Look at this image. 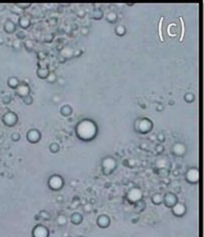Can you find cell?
Wrapping results in <instances>:
<instances>
[{
  "label": "cell",
  "instance_id": "obj_1",
  "mask_svg": "<svg viewBox=\"0 0 204 237\" xmlns=\"http://www.w3.org/2000/svg\"><path fill=\"white\" fill-rule=\"evenodd\" d=\"M142 191L138 188H132L127 193L128 201L132 204H135L137 202H140L142 200Z\"/></svg>",
  "mask_w": 204,
  "mask_h": 237
},
{
  "label": "cell",
  "instance_id": "obj_6",
  "mask_svg": "<svg viewBox=\"0 0 204 237\" xmlns=\"http://www.w3.org/2000/svg\"><path fill=\"white\" fill-rule=\"evenodd\" d=\"M171 209L172 214L175 216L179 218L182 217L186 212V207L185 204L181 203V202H177Z\"/></svg>",
  "mask_w": 204,
  "mask_h": 237
},
{
  "label": "cell",
  "instance_id": "obj_4",
  "mask_svg": "<svg viewBox=\"0 0 204 237\" xmlns=\"http://www.w3.org/2000/svg\"><path fill=\"white\" fill-rule=\"evenodd\" d=\"M178 202V198L173 193H166L163 196V203L167 208H172Z\"/></svg>",
  "mask_w": 204,
  "mask_h": 237
},
{
  "label": "cell",
  "instance_id": "obj_9",
  "mask_svg": "<svg viewBox=\"0 0 204 237\" xmlns=\"http://www.w3.org/2000/svg\"><path fill=\"white\" fill-rule=\"evenodd\" d=\"M163 196L159 193H156L151 196V202L154 205H158L163 203Z\"/></svg>",
  "mask_w": 204,
  "mask_h": 237
},
{
  "label": "cell",
  "instance_id": "obj_2",
  "mask_svg": "<svg viewBox=\"0 0 204 237\" xmlns=\"http://www.w3.org/2000/svg\"><path fill=\"white\" fill-rule=\"evenodd\" d=\"M64 180L60 176L58 175H54L49 181V185L51 189L54 191H58L63 188L64 186Z\"/></svg>",
  "mask_w": 204,
  "mask_h": 237
},
{
  "label": "cell",
  "instance_id": "obj_7",
  "mask_svg": "<svg viewBox=\"0 0 204 237\" xmlns=\"http://www.w3.org/2000/svg\"><path fill=\"white\" fill-rule=\"evenodd\" d=\"M111 223V219L108 215H101L97 219V225L101 229L108 228Z\"/></svg>",
  "mask_w": 204,
  "mask_h": 237
},
{
  "label": "cell",
  "instance_id": "obj_8",
  "mask_svg": "<svg viewBox=\"0 0 204 237\" xmlns=\"http://www.w3.org/2000/svg\"><path fill=\"white\" fill-rule=\"evenodd\" d=\"M70 221L74 225H79L83 221V216H82L81 214H80L78 212L73 213L71 216H70Z\"/></svg>",
  "mask_w": 204,
  "mask_h": 237
},
{
  "label": "cell",
  "instance_id": "obj_3",
  "mask_svg": "<svg viewBox=\"0 0 204 237\" xmlns=\"http://www.w3.org/2000/svg\"><path fill=\"white\" fill-rule=\"evenodd\" d=\"M116 167V164L114 160L112 158H105L102 162V167H103V172L106 175L111 174L114 171V168Z\"/></svg>",
  "mask_w": 204,
  "mask_h": 237
},
{
  "label": "cell",
  "instance_id": "obj_5",
  "mask_svg": "<svg viewBox=\"0 0 204 237\" xmlns=\"http://www.w3.org/2000/svg\"><path fill=\"white\" fill-rule=\"evenodd\" d=\"M186 179L190 184H197L199 181V171L197 168H191L186 174Z\"/></svg>",
  "mask_w": 204,
  "mask_h": 237
}]
</instances>
